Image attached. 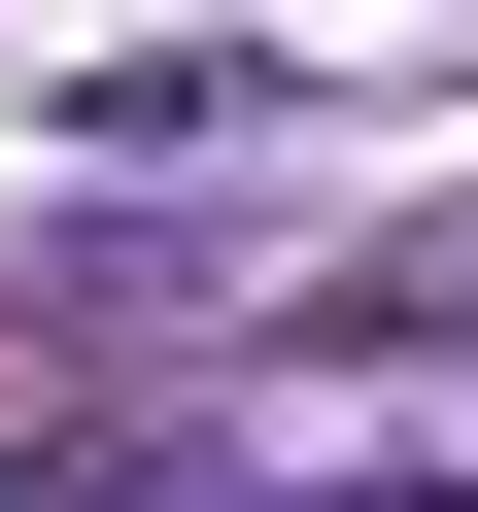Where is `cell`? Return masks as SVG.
I'll return each instance as SVG.
<instances>
[{
  "instance_id": "6da1fadb",
  "label": "cell",
  "mask_w": 478,
  "mask_h": 512,
  "mask_svg": "<svg viewBox=\"0 0 478 512\" xmlns=\"http://www.w3.org/2000/svg\"><path fill=\"white\" fill-rule=\"evenodd\" d=\"M0 512H69V478H0Z\"/></svg>"
}]
</instances>
